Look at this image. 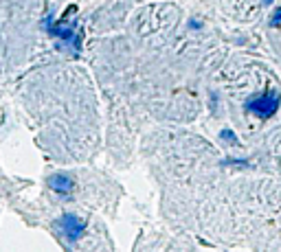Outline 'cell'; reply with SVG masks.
<instances>
[{
	"mask_svg": "<svg viewBox=\"0 0 281 252\" xmlns=\"http://www.w3.org/2000/svg\"><path fill=\"white\" fill-rule=\"evenodd\" d=\"M46 31L51 33L53 37H60L64 44L73 46L75 53H79V48H82V31H79L77 20H73L70 24H51L46 20Z\"/></svg>",
	"mask_w": 281,
	"mask_h": 252,
	"instance_id": "obj_1",
	"label": "cell"
},
{
	"mask_svg": "<svg viewBox=\"0 0 281 252\" xmlns=\"http://www.w3.org/2000/svg\"><path fill=\"white\" fill-rule=\"evenodd\" d=\"M279 108V96L275 94V92H270V94H266V96H259V99H253V101H248L246 103V110L248 112H253V114H257V116H270V114H275V110Z\"/></svg>",
	"mask_w": 281,
	"mask_h": 252,
	"instance_id": "obj_2",
	"label": "cell"
},
{
	"mask_svg": "<svg viewBox=\"0 0 281 252\" xmlns=\"http://www.w3.org/2000/svg\"><path fill=\"white\" fill-rule=\"evenodd\" d=\"M55 226L62 230V235H64L68 241H77V239L82 237V233L86 230V221L79 220V217H75V215L60 217V220L55 221Z\"/></svg>",
	"mask_w": 281,
	"mask_h": 252,
	"instance_id": "obj_3",
	"label": "cell"
},
{
	"mask_svg": "<svg viewBox=\"0 0 281 252\" xmlns=\"http://www.w3.org/2000/svg\"><path fill=\"white\" fill-rule=\"evenodd\" d=\"M49 187L57 193H70L75 187V180L70 178L68 173H53L51 178H49Z\"/></svg>",
	"mask_w": 281,
	"mask_h": 252,
	"instance_id": "obj_4",
	"label": "cell"
}]
</instances>
